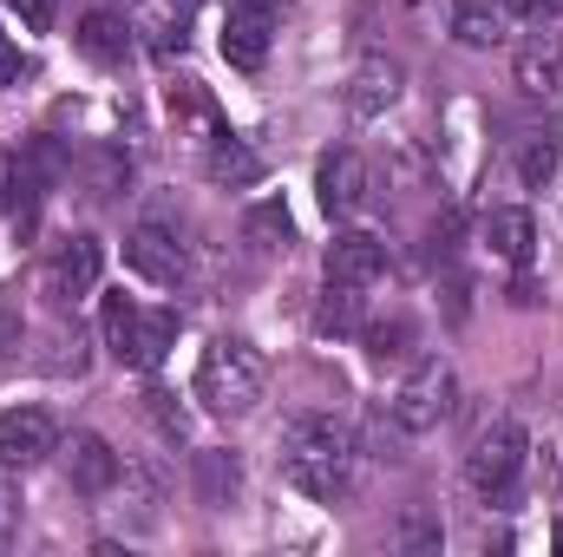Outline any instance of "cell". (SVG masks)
I'll list each match as a JSON object with an SVG mask.
<instances>
[{"mask_svg":"<svg viewBox=\"0 0 563 557\" xmlns=\"http://www.w3.org/2000/svg\"><path fill=\"white\" fill-rule=\"evenodd\" d=\"M452 40L472 46V53L505 46V7H492V0H452Z\"/></svg>","mask_w":563,"mask_h":557,"instance_id":"e0dca14e","label":"cell"},{"mask_svg":"<svg viewBox=\"0 0 563 557\" xmlns=\"http://www.w3.org/2000/svg\"><path fill=\"white\" fill-rule=\"evenodd\" d=\"M7 86H20V46L0 33V92H7Z\"/></svg>","mask_w":563,"mask_h":557,"instance_id":"1f68e13d","label":"cell"},{"mask_svg":"<svg viewBox=\"0 0 563 557\" xmlns=\"http://www.w3.org/2000/svg\"><path fill=\"white\" fill-rule=\"evenodd\" d=\"M59 452V426L46 407H7L0 414V472H33Z\"/></svg>","mask_w":563,"mask_h":557,"instance_id":"8992f818","label":"cell"},{"mask_svg":"<svg viewBox=\"0 0 563 557\" xmlns=\"http://www.w3.org/2000/svg\"><path fill=\"white\" fill-rule=\"evenodd\" d=\"M59 459H66V485H73V492H86V499L112 492V485H119V472H125V459H119V452H112V439H99V433H73V439L59 446Z\"/></svg>","mask_w":563,"mask_h":557,"instance_id":"ba28073f","label":"cell"},{"mask_svg":"<svg viewBox=\"0 0 563 557\" xmlns=\"http://www.w3.org/2000/svg\"><path fill=\"white\" fill-rule=\"evenodd\" d=\"M518 177H525L531 190L558 177V139H551V132H531V139H525V157H518Z\"/></svg>","mask_w":563,"mask_h":557,"instance_id":"cb8c5ba5","label":"cell"},{"mask_svg":"<svg viewBox=\"0 0 563 557\" xmlns=\"http://www.w3.org/2000/svg\"><path fill=\"white\" fill-rule=\"evenodd\" d=\"M505 13H518V20H531V26H544V20H558L563 0H505Z\"/></svg>","mask_w":563,"mask_h":557,"instance_id":"83f0119b","label":"cell"},{"mask_svg":"<svg viewBox=\"0 0 563 557\" xmlns=\"http://www.w3.org/2000/svg\"><path fill=\"white\" fill-rule=\"evenodd\" d=\"M314 190H321L328 217H354L367 204V164H361V151H328L314 164Z\"/></svg>","mask_w":563,"mask_h":557,"instance_id":"30bf717a","label":"cell"},{"mask_svg":"<svg viewBox=\"0 0 563 557\" xmlns=\"http://www.w3.org/2000/svg\"><path fill=\"white\" fill-rule=\"evenodd\" d=\"M485 243H492V256H505V263H531V250H538V217L531 210H518V204H505V210H492L485 217Z\"/></svg>","mask_w":563,"mask_h":557,"instance_id":"9a60e30c","label":"cell"},{"mask_svg":"<svg viewBox=\"0 0 563 557\" xmlns=\"http://www.w3.org/2000/svg\"><path fill=\"white\" fill-rule=\"evenodd\" d=\"M99 7H132V0H99Z\"/></svg>","mask_w":563,"mask_h":557,"instance_id":"e575fe53","label":"cell"},{"mask_svg":"<svg viewBox=\"0 0 563 557\" xmlns=\"http://www.w3.org/2000/svg\"><path fill=\"white\" fill-rule=\"evenodd\" d=\"M79 53L86 59H99V66H119L125 53H132V26H125V7H92L86 20H79Z\"/></svg>","mask_w":563,"mask_h":557,"instance_id":"5bb4252c","label":"cell"},{"mask_svg":"<svg viewBox=\"0 0 563 557\" xmlns=\"http://www.w3.org/2000/svg\"><path fill=\"white\" fill-rule=\"evenodd\" d=\"M511 79L531 92V99H558L563 92V40L558 33H531L511 59Z\"/></svg>","mask_w":563,"mask_h":557,"instance_id":"4fadbf2b","label":"cell"},{"mask_svg":"<svg viewBox=\"0 0 563 557\" xmlns=\"http://www.w3.org/2000/svg\"><path fill=\"white\" fill-rule=\"evenodd\" d=\"M243 237H250L263 256H276V250H288L295 223H288V210H282V204H256V210H250V223H243Z\"/></svg>","mask_w":563,"mask_h":557,"instance_id":"7402d4cb","label":"cell"},{"mask_svg":"<svg viewBox=\"0 0 563 557\" xmlns=\"http://www.w3.org/2000/svg\"><path fill=\"white\" fill-rule=\"evenodd\" d=\"M282 479L314 505H341L361 485V439L334 414H295L282 426Z\"/></svg>","mask_w":563,"mask_h":557,"instance_id":"6da1fadb","label":"cell"},{"mask_svg":"<svg viewBox=\"0 0 563 557\" xmlns=\"http://www.w3.org/2000/svg\"><path fill=\"white\" fill-rule=\"evenodd\" d=\"M99 270H106V243H99V237H66V243L46 256L40 288H46L59 308H73L79 295H92V288H99Z\"/></svg>","mask_w":563,"mask_h":557,"instance_id":"5b68a950","label":"cell"},{"mask_svg":"<svg viewBox=\"0 0 563 557\" xmlns=\"http://www.w3.org/2000/svg\"><path fill=\"white\" fill-rule=\"evenodd\" d=\"M144 401H151V414H157V426H164V433H170V439H184V414H177V407H170V394H164V387H151V394H144Z\"/></svg>","mask_w":563,"mask_h":557,"instance_id":"f1b7e54d","label":"cell"},{"mask_svg":"<svg viewBox=\"0 0 563 557\" xmlns=\"http://www.w3.org/2000/svg\"><path fill=\"white\" fill-rule=\"evenodd\" d=\"M387 276V243L367 237V230H341L328 243V282H347V288H374Z\"/></svg>","mask_w":563,"mask_h":557,"instance_id":"8fae6325","label":"cell"},{"mask_svg":"<svg viewBox=\"0 0 563 557\" xmlns=\"http://www.w3.org/2000/svg\"><path fill=\"white\" fill-rule=\"evenodd\" d=\"M256 7H269V13H282V7H288V0H256Z\"/></svg>","mask_w":563,"mask_h":557,"instance_id":"836d02e7","label":"cell"},{"mask_svg":"<svg viewBox=\"0 0 563 557\" xmlns=\"http://www.w3.org/2000/svg\"><path fill=\"white\" fill-rule=\"evenodd\" d=\"M452 394H459V374H452L445 361H413V374L394 387L387 414H394L400 433H432L439 419L452 414Z\"/></svg>","mask_w":563,"mask_h":557,"instance_id":"277c9868","label":"cell"},{"mask_svg":"<svg viewBox=\"0 0 563 557\" xmlns=\"http://www.w3.org/2000/svg\"><path fill=\"white\" fill-rule=\"evenodd\" d=\"M170 7H177V20H184V13H190V7H203V0H170Z\"/></svg>","mask_w":563,"mask_h":557,"instance_id":"d6a6232c","label":"cell"},{"mask_svg":"<svg viewBox=\"0 0 563 557\" xmlns=\"http://www.w3.org/2000/svg\"><path fill=\"white\" fill-rule=\"evenodd\" d=\"M361 341H367V354H374L380 368H400V361L413 354V321H380V328H367Z\"/></svg>","mask_w":563,"mask_h":557,"instance_id":"603a6c76","label":"cell"},{"mask_svg":"<svg viewBox=\"0 0 563 557\" xmlns=\"http://www.w3.org/2000/svg\"><path fill=\"white\" fill-rule=\"evenodd\" d=\"M400 59H387V53H367L354 73H347V112L354 119H380L394 99H400Z\"/></svg>","mask_w":563,"mask_h":557,"instance_id":"7c38bea8","label":"cell"},{"mask_svg":"<svg viewBox=\"0 0 563 557\" xmlns=\"http://www.w3.org/2000/svg\"><path fill=\"white\" fill-rule=\"evenodd\" d=\"M125 263H132L144 282H157V288H177L184 270H190V256H184L177 230H164V223H139V230L125 237Z\"/></svg>","mask_w":563,"mask_h":557,"instance_id":"9c48e42d","label":"cell"},{"mask_svg":"<svg viewBox=\"0 0 563 557\" xmlns=\"http://www.w3.org/2000/svg\"><path fill=\"white\" fill-rule=\"evenodd\" d=\"M263 387H269V368H263V354H256L243 335H217V341L203 348V361H197V401H203L210 414H223V419L256 414Z\"/></svg>","mask_w":563,"mask_h":557,"instance_id":"7a4b0ae2","label":"cell"},{"mask_svg":"<svg viewBox=\"0 0 563 557\" xmlns=\"http://www.w3.org/2000/svg\"><path fill=\"white\" fill-rule=\"evenodd\" d=\"M321 335H354L361 328V288H347V282H328V295H321Z\"/></svg>","mask_w":563,"mask_h":557,"instance_id":"44dd1931","label":"cell"},{"mask_svg":"<svg viewBox=\"0 0 563 557\" xmlns=\"http://www.w3.org/2000/svg\"><path fill=\"white\" fill-rule=\"evenodd\" d=\"M20 197V151H0V204Z\"/></svg>","mask_w":563,"mask_h":557,"instance_id":"4dcf8cb0","label":"cell"},{"mask_svg":"<svg viewBox=\"0 0 563 557\" xmlns=\"http://www.w3.org/2000/svg\"><path fill=\"white\" fill-rule=\"evenodd\" d=\"M439 538H445V532H439L426 512H413V518L400 525V545H407V551H439Z\"/></svg>","mask_w":563,"mask_h":557,"instance_id":"484cf974","label":"cell"},{"mask_svg":"<svg viewBox=\"0 0 563 557\" xmlns=\"http://www.w3.org/2000/svg\"><path fill=\"white\" fill-rule=\"evenodd\" d=\"M139 302H125V295H106V308H99V328H106V348L119 354V361H132V335H139Z\"/></svg>","mask_w":563,"mask_h":557,"instance_id":"ffe728a7","label":"cell"},{"mask_svg":"<svg viewBox=\"0 0 563 557\" xmlns=\"http://www.w3.org/2000/svg\"><path fill=\"white\" fill-rule=\"evenodd\" d=\"M20 335H26V328H20V315H13V308H0V368L20 354Z\"/></svg>","mask_w":563,"mask_h":557,"instance_id":"f546056e","label":"cell"},{"mask_svg":"<svg viewBox=\"0 0 563 557\" xmlns=\"http://www.w3.org/2000/svg\"><path fill=\"white\" fill-rule=\"evenodd\" d=\"M125 184H132V157H125L119 144H99V151H92V190H99V197H119Z\"/></svg>","mask_w":563,"mask_h":557,"instance_id":"d4e9b609","label":"cell"},{"mask_svg":"<svg viewBox=\"0 0 563 557\" xmlns=\"http://www.w3.org/2000/svg\"><path fill=\"white\" fill-rule=\"evenodd\" d=\"M276 20L269 7H256V0H230V20H223V59L236 66V73H263V59H269V40H276Z\"/></svg>","mask_w":563,"mask_h":557,"instance_id":"52a82bcc","label":"cell"},{"mask_svg":"<svg viewBox=\"0 0 563 557\" xmlns=\"http://www.w3.org/2000/svg\"><path fill=\"white\" fill-rule=\"evenodd\" d=\"M203 177H210V184H223V190H243V184H256V177H263V157H256L243 139L217 132L210 151H203Z\"/></svg>","mask_w":563,"mask_h":557,"instance_id":"2e32d148","label":"cell"},{"mask_svg":"<svg viewBox=\"0 0 563 557\" xmlns=\"http://www.w3.org/2000/svg\"><path fill=\"white\" fill-rule=\"evenodd\" d=\"M525 452H531V439H525V426L518 419H492L478 439H472V452H465V479H472V492L478 499H511V485H518V472H525Z\"/></svg>","mask_w":563,"mask_h":557,"instance_id":"3957f363","label":"cell"},{"mask_svg":"<svg viewBox=\"0 0 563 557\" xmlns=\"http://www.w3.org/2000/svg\"><path fill=\"white\" fill-rule=\"evenodd\" d=\"M236 485H243L236 452H197V499H203L210 512H223V505L236 499Z\"/></svg>","mask_w":563,"mask_h":557,"instance_id":"ac0fdd59","label":"cell"},{"mask_svg":"<svg viewBox=\"0 0 563 557\" xmlns=\"http://www.w3.org/2000/svg\"><path fill=\"white\" fill-rule=\"evenodd\" d=\"M170 341H177V308L139 315V335H132V361H125V368H157V361L170 354Z\"/></svg>","mask_w":563,"mask_h":557,"instance_id":"d6986e66","label":"cell"},{"mask_svg":"<svg viewBox=\"0 0 563 557\" xmlns=\"http://www.w3.org/2000/svg\"><path fill=\"white\" fill-rule=\"evenodd\" d=\"M13 13L26 20V33H53V20H59V0H13Z\"/></svg>","mask_w":563,"mask_h":557,"instance_id":"4316f807","label":"cell"}]
</instances>
